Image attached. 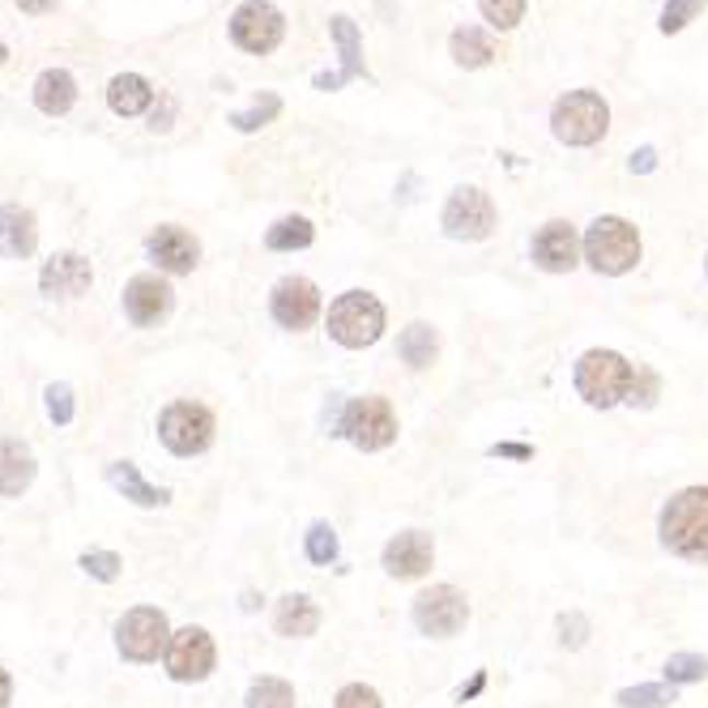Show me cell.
I'll return each instance as SVG.
<instances>
[{
	"label": "cell",
	"instance_id": "1",
	"mask_svg": "<svg viewBox=\"0 0 708 708\" xmlns=\"http://www.w3.org/2000/svg\"><path fill=\"white\" fill-rule=\"evenodd\" d=\"M662 547L687 563H708V487H683L670 495L658 521Z\"/></svg>",
	"mask_w": 708,
	"mask_h": 708
},
{
	"label": "cell",
	"instance_id": "2",
	"mask_svg": "<svg viewBox=\"0 0 708 708\" xmlns=\"http://www.w3.org/2000/svg\"><path fill=\"white\" fill-rule=\"evenodd\" d=\"M636 385V367L619 351H585L576 363V393L590 401L593 410H610L628 401Z\"/></svg>",
	"mask_w": 708,
	"mask_h": 708
},
{
	"label": "cell",
	"instance_id": "3",
	"mask_svg": "<svg viewBox=\"0 0 708 708\" xmlns=\"http://www.w3.org/2000/svg\"><path fill=\"white\" fill-rule=\"evenodd\" d=\"M329 338L346 351L376 346L385 338V304L367 290H346L329 308Z\"/></svg>",
	"mask_w": 708,
	"mask_h": 708
},
{
	"label": "cell",
	"instance_id": "4",
	"mask_svg": "<svg viewBox=\"0 0 708 708\" xmlns=\"http://www.w3.org/2000/svg\"><path fill=\"white\" fill-rule=\"evenodd\" d=\"M585 261H590L597 274H610V277L636 270V261H640V236H636V227H631L628 218H615V214L597 218L590 231H585Z\"/></svg>",
	"mask_w": 708,
	"mask_h": 708
},
{
	"label": "cell",
	"instance_id": "5",
	"mask_svg": "<svg viewBox=\"0 0 708 708\" xmlns=\"http://www.w3.org/2000/svg\"><path fill=\"white\" fill-rule=\"evenodd\" d=\"M551 128L563 146H593V141H602L606 128H610V107H606V99L593 94V90H572V94H563V99L555 103Z\"/></svg>",
	"mask_w": 708,
	"mask_h": 708
},
{
	"label": "cell",
	"instance_id": "6",
	"mask_svg": "<svg viewBox=\"0 0 708 708\" xmlns=\"http://www.w3.org/2000/svg\"><path fill=\"white\" fill-rule=\"evenodd\" d=\"M342 435L363 453H380L397 439V414L389 397H354L342 410Z\"/></svg>",
	"mask_w": 708,
	"mask_h": 708
},
{
	"label": "cell",
	"instance_id": "7",
	"mask_svg": "<svg viewBox=\"0 0 708 708\" xmlns=\"http://www.w3.org/2000/svg\"><path fill=\"white\" fill-rule=\"evenodd\" d=\"M214 432H218L214 414L205 406H197V401H175L158 419V435H162V444L175 457H197V453H205L214 444Z\"/></svg>",
	"mask_w": 708,
	"mask_h": 708
},
{
	"label": "cell",
	"instance_id": "8",
	"mask_svg": "<svg viewBox=\"0 0 708 708\" xmlns=\"http://www.w3.org/2000/svg\"><path fill=\"white\" fill-rule=\"evenodd\" d=\"M470 624V602L457 585H432L414 597V628L432 640H448Z\"/></svg>",
	"mask_w": 708,
	"mask_h": 708
},
{
	"label": "cell",
	"instance_id": "9",
	"mask_svg": "<svg viewBox=\"0 0 708 708\" xmlns=\"http://www.w3.org/2000/svg\"><path fill=\"white\" fill-rule=\"evenodd\" d=\"M171 636L175 631L167 628V615L155 606H137L116 624V644L128 662H155L158 653H167Z\"/></svg>",
	"mask_w": 708,
	"mask_h": 708
},
{
	"label": "cell",
	"instance_id": "10",
	"mask_svg": "<svg viewBox=\"0 0 708 708\" xmlns=\"http://www.w3.org/2000/svg\"><path fill=\"white\" fill-rule=\"evenodd\" d=\"M214 662H218V649L209 640L205 628H180L167 644V674L175 683H201L214 674Z\"/></svg>",
	"mask_w": 708,
	"mask_h": 708
},
{
	"label": "cell",
	"instance_id": "11",
	"mask_svg": "<svg viewBox=\"0 0 708 708\" xmlns=\"http://www.w3.org/2000/svg\"><path fill=\"white\" fill-rule=\"evenodd\" d=\"M282 31H286V22H282V13L270 0H248V4H239L236 18H231V39L243 52H252V56L274 52L277 43H282Z\"/></svg>",
	"mask_w": 708,
	"mask_h": 708
},
{
	"label": "cell",
	"instance_id": "12",
	"mask_svg": "<svg viewBox=\"0 0 708 708\" xmlns=\"http://www.w3.org/2000/svg\"><path fill=\"white\" fill-rule=\"evenodd\" d=\"M495 227V205L482 189H457L444 205V231L453 239H487Z\"/></svg>",
	"mask_w": 708,
	"mask_h": 708
},
{
	"label": "cell",
	"instance_id": "13",
	"mask_svg": "<svg viewBox=\"0 0 708 708\" xmlns=\"http://www.w3.org/2000/svg\"><path fill=\"white\" fill-rule=\"evenodd\" d=\"M581 252H585V239L576 236V227L563 222V218L547 222V227L534 236V243H529L534 265L547 270V274H568V270H576Z\"/></svg>",
	"mask_w": 708,
	"mask_h": 708
},
{
	"label": "cell",
	"instance_id": "14",
	"mask_svg": "<svg viewBox=\"0 0 708 708\" xmlns=\"http://www.w3.org/2000/svg\"><path fill=\"white\" fill-rule=\"evenodd\" d=\"M270 312L282 329H312L316 316H320V290H316V282L308 277H282L274 286V295H270Z\"/></svg>",
	"mask_w": 708,
	"mask_h": 708
},
{
	"label": "cell",
	"instance_id": "15",
	"mask_svg": "<svg viewBox=\"0 0 708 708\" xmlns=\"http://www.w3.org/2000/svg\"><path fill=\"white\" fill-rule=\"evenodd\" d=\"M432 559H435V543L432 534H423V529H406V534H397V538L385 543V572L397 576V581L427 576Z\"/></svg>",
	"mask_w": 708,
	"mask_h": 708
},
{
	"label": "cell",
	"instance_id": "16",
	"mask_svg": "<svg viewBox=\"0 0 708 708\" xmlns=\"http://www.w3.org/2000/svg\"><path fill=\"white\" fill-rule=\"evenodd\" d=\"M146 252H150V261H155L158 270H167V274H193L201 261V243L184 227H171V222H162L155 236L146 239Z\"/></svg>",
	"mask_w": 708,
	"mask_h": 708
},
{
	"label": "cell",
	"instance_id": "17",
	"mask_svg": "<svg viewBox=\"0 0 708 708\" xmlns=\"http://www.w3.org/2000/svg\"><path fill=\"white\" fill-rule=\"evenodd\" d=\"M90 282H94V270H90V261L78 256V252L52 256L39 274L43 295H52V299H78V295L90 290Z\"/></svg>",
	"mask_w": 708,
	"mask_h": 708
},
{
	"label": "cell",
	"instance_id": "18",
	"mask_svg": "<svg viewBox=\"0 0 708 708\" xmlns=\"http://www.w3.org/2000/svg\"><path fill=\"white\" fill-rule=\"evenodd\" d=\"M124 312H128L133 324H158L162 316L171 312V286L150 274L133 277L124 286Z\"/></svg>",
	"mask_w": 708,
	"mask_h": 708
},
{
	"label": "cell",
	"instance_id": "19",
	"mask_svg": "<svg viewBox=\"0 0 708 708\" xmlns=\"http://www.w3.org/2000/svg\"><path fill=\"white\" fill-rule=\"evenodd\" d=\"M329 31H333L338 52H342V73H316V90H338L342 81H354L367 73V69H363V39H358V26H354L351 18L338 13V18L329 22Z\"/></svg>",
	"mask_w": 708,
	"mask_h": 708
},
{
	"label": "cell",
	"instance_id": "20",
	"mask_svg": "<svg viewBox=\"0 0 708 708\" xmlns=\"http://www.w3.org/2000/svg\"><path fill=\"white\" fill-rule=\"evenodd\" d=\"M39 243V227H35V214L22 209V205H0V256H31Z\"/></svg>",
	"mask_w": 708,
	"mask_h": 708
},
{
	"label": "cell",
	"instance_id": "21",
	"mask_svg": "<svg viewBox=\"0 0 708 708\" xmlns=\"http://www.w3.org/2000/svg\"><path fill=\"white\" fill-rule=\"evenodd\" d=\"M274 628H277V636H290V640L316 636V628H320V610H316L312 597H304V593H290V597H282V602H277Z\"/></svg>",
	"mask_w": 708,
	"mask_h": 708
},
{
	"label": "cell",
	"instance_id": "22",
	"mask_svg": "<svg viewBox=\"0 0 708 708\" xmlns=\"http://www.w3.org/2000/svg\"><path fill=\"white\" fill-rule=\"evenodd\" d=\"M35 482V457L18 439H0V495H22Z\"/></svg>",
	"mask_w": 708,
	"mask_h": 708
},
{
	"label": "cell",
	"instance_id": "23",
	"mask_svg": "<svg viewBox=\"0 0 708 708\" xmlns=\"http://www.w3.org/2000/svg\"><path fill=\"white\" fill-rule=\"evenodd\" d=\"M73 103H78V81H73V73H65V69L39 73V81H35V107H39L43 116H65Z\"/></svg>",
	"mask_w": 708,
	"mask_h": 708
},
{
	"label": "cell",
	"instance_id": "24",
	"mask_svg": "<svg viewBox=\"0 0 708 708\" xmlns=\"http://www.w3.org/2000/svg\"><path fill=\"white\" fill-rule=\"evenodd\" d=\"M107 482L116 487L124 500H133V504H141V509H162L167 500H171V491H162V487H150L137 466H128V461H112L107 466Z\"/></svg>",
	"mask_w": 708,
	"mask_h": 708
},
{
	"label": "cell",
	"instance_id": "25",
	"mask_svg": "<svg viewBox=\"0 0 708 708\" xmlns=\"http://www.w3.org/2000/svg\"><path fill=\"white\" fill-rule=\"evenodd\" d=\"M107 103H112L116 116H141L155 103V90H150V81L141 78V73H119L107 85Z\"/></svg>",
	"mask_w": 708,
	"mask_h": 708
},
{
	"label": "cell",
	"instance_id": "26",
	"mask_svg": "<svg viewBox=\"0 0 708 708\" xmlns=\"http://www.w3.org/2000/svg\"><path fill=\"white\" fill-rule=\"evenodd\" d=\"M397 354H401V363H406V367H414V372L432 367L435 354H439V338H435V329L432 324H410V329L397 338Z\"/></svg>",
	"mask_w": 708,
	"mask_h": 708
},
{
	"label": "cell",
	"instance_id": "27",
	"mask_svg": "<svg viewBox=\"0 0 708 708\" xmlns=\"http://www.w3.org/2000/svg\"><path fill=\"white\" fill-rule=\"evenodd\" d=\"M453 60L461 65V69H482L491 56H495V47H491V39L478 31V26H461V31H453Z\"/></svg>",
	"mask_w": 708,
	"mask_h": 708
},
{
	"label": "cell",
	"instance_id": "28",
	"mask_svg": "<svg viewBox=\"0 0 708 708\" xmlns=\"http://www.w3.org/2000/svg\"><path fill=\"white\" fill-rule=\"evenodd\" d=\"M316 239V227L308 218H299V214H290V218H277L274 227L265 231V248H274V252H295V248H308Z\"/></svg>",
	"mask_w": 708,
	"mask_h": 708
},
{
	"label": "cell",
	"instance_id": "29",
	"mask_svg": "<svg viewBox=\"0 0 708 708\" xmlns=\"http://www.w3.org/2000/svg\"><path fill=\"white\" fill-rule=\"evenodd\" d=\"M248 708H295V687H290L286 678L261 674V678L248 687Z\"/></svg>",
	"mask_w": 708,
	"mask_h": 708
},
{
	"label": "cell",
	"instance_id": "30",
	"mask_svg": "<svg viewBox=\"0 0 708 708\" xmlns=\"http://www.w3.org/2000/svg\"><path fill=\"white\" fill-rule=\"evenodd\" d=\"M619 705L624 708H666L674 705V683H640L619 692Z\"/></svg>",
	"mask_w": 708,
	"mask_h": 708
},
{
	"label": "cell",
	"instance_id": "31",
	"mask_svg": "<svg viewBox=\"0 0 708 708\" xmlns=\"http://www.w3.org/2000/svg\"><path fill=\"white\" fill-rule=\"evenodd\" d=\"M277 112H282V99L277 94H261L248 112H236L231 116V124H236L239 133H256V128H265V124H274Z\"/></svg>",
	"mask_w": 708,
	"mask_h": 708
},
{
	"label": "cell",
	"instance_id": "32",
	"mask_svg": "<svg viewBox=\"0 0 708 708\" xmlns=\"http://www.w3.org/2000/svg\"><path fill=\"white\" fill-rule=\"evenodd\" d=\"M700 678H708V658H700V653H674L666 662V683H700Z\"/></svg>",
	"mask_w": 708,
	"mask_h": 708
},
{
	"label": "cell",
	"instance_id": "33",
	"mask_svg": "<svg viewBox=\"0 0 708 708\" xmlns=\"http://www.w3.org/2000/svg\"><path fill=\"white\" fill-rule=\"evenodd\" d=\"M304 551H308L312 563H333V559H338V534H333V525H329V521H316L312 529H308Z\"/></svg>",
	"mask_w": 708,
	"mask_h": 708
},
{
	"label": "cell",
	"instance_id": "34",
	"mask_svg": "<svg viewBox=\"0 0 708 708\" xmlns=\"http://www.w3.org/2000/svg\"><path fill=\"white\" fill-rule=\"evenodd\" d=\"M478 9L495 31H512L525 18V0H478Z\"/></svg>",
	"mask_w": 708,
	"mask_h": 708
},
{
	"label": "cell",
	"instance_id": "35",
	"mask_svg": "<svg viewBox=\"0 0 708 708\" xmlns=\"http://www.w3.org/2000/svg\"><path fill=\"white\" fill-rule=\"evenodd\" d=\"M705 4L708 0H670L666 13H662V22H658V26H662V35H678V31H683V26H687Z\"/></svg>",
	"mask_w": 708,
	"mask_h": 708
},
{
	"label": "cell",
	"instance_id": "36",
	"mask_svg": "<svg viewBox=\"0 0 708 708\" xmlns=\"http://www.w3.org/2000/svg\"><path fill=\"white\" fill-rule=\"evenodd\" d=\"M81 572L107 585V581H116L119 576V555L116 551H85L81 555Z\"/></svg>",
	"mask_w": 708,
	"mask_h": 708
},
{
	"label": "cell",
	"instance_id": "37",
	"mask_svg": "<svg viewBox=\"0 0 708 708\" xmlns=\"http://www.w3.org/2000/svg\"><path fill=\"white\" fill-rule=\"evenodd\" d=\"M47 414L56 427L73 423V389L69 385H47Z\"/></svg>",
	"mask_w": 708,
	"mask_h": 708
},
{
	"label": "cell",
	"instance_id": "38",
	"mask_svg": "<svg viewBox=\"0 0 708 708\" xmlns=\"http://www.w3.org/2000/svg\"><path fill=\"white\" fill-rule=\"evenodd\" d=\"M333 708H385V705H380V692H376V687H367V683H351V687H342V692H338Z\"/></svg>",
	"mask_w": 708,
	"mask_h": 708
},
{
	"label": "cell",
	"instance_id": "39",
	"mask_svg": "<svg viewBox=\"0 0 708 708\" xmlns=\"http://www.w3.org/2000/svg\"><path fill=\"white\" fill-rule=\"evenodd\" d=\"M585 636H590V619L585 615H559V644L563 649H581L585 644Z\"/></svg>",
	"mask_w": 708,
	"mask_h": 708
},
{
	"label": "cell",
	"instance_id": "40",
	"mask_svg": "<svg viewBox=\"0 0 708 708\" xmlns=\"http://www.w3.org/2000/svg\"><path fill=\"white\" fill-rule=\"evenodd\" d=\"M628 401L631 406H653L658 401V376L649 367H636V385H631Z\"/></svg>",
	"mask_w": 708,
	"mask_h": 708
},
{
	"label": "cell",
	"instance_id": "41",
	"mask_svg": "<svg viewBox=\"0 0 708 708\" xmlns=\"http://www.w3.org/2000/svg\"><path fill=\"white\" fill-rule=\"evenodd\" d=\"M487 453H491V457H509V461H529V457H534L529 444H509V439H504V444H491Z\"/></svg>",
	"mask_w": 708,
	"mask_h": 708
},
{
	"label": "cell",
	"instance_id": "42",
	"mask_svg": "<svg viewBox=\"0 0 708 708\" xmlns=\"http://www.w3.org/2000/svg\"><path fill=\"white\" fill-rule=\"evenodd\" d=\"M653 167H658V150H653V146H644V150H636V155H631V171L649 175Z\"/></svg>",
	"mask_w": 708,
	"mask_h": 708
},
{
	"label": "cell",
	"instance_id": "43",
	"mask_svg": "<svg viewBox=\"0 0 708 708\" xmlns=\"http://www.w3.org/2000/svg\"><path fill=\"white\" fill-rule=\"evenodd\" d=\"M482 687H487V670H478V674H473L470 683H466V687L457 692V700H461V705H470V700L478 696V692H482Z\"/></svg>",
	"mask_w": 708,
	"mask_h": 708
},
{
	"label": "cell",
	"instance_id": "44",
	"mask_svg": "<svg viewBox=\"0 0 708 708\" xmlns=\"http://www.w3.org/2000/svg\"><path fill=\"white\" fill-rule=\"evenodd\" d=\"M52 4H56V0H18V9H22V13H47Z\"/></svg>",
	"mask_w": 708,
	"mask_h": 708
},
{
	"label": "cell",
	"instance_id": "45",
	"mask_svg": "<svg viewBox=\"0 0 708 708\" xmlns=\"http://www.w3.org/2000/svg\"><path fill=\"white\" fill-rule=\"evenodd\" d=\"M9 696H13V683H9V674L0 670V708H9Z\"/></svg>",
	"mask_w": 708,
	"mask_h": 708
},
{
	"label": "cell",
	"instance_id": "46",
	"mask_svg": "<svg viewBox=\"0 0 708 708\" xmlns=\"http://www.w3.org/2000/svg\"><path fill=\"white\" fill-rule=\"evenodd\" d=\"M4 60H9V47H4V43H0V65H4Z\"/></svg>",
	"mask_w": 708,
	"mask_h": 708
}]
</instances>
